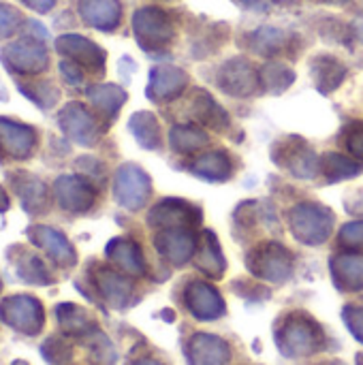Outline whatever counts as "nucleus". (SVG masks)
<instances>
[{
  "mask_svg": "<svg viewBox=\"0 0 363 365\" xmlns=\"http://www.w3.org/2000/svg\"><path fill=\"white\" fill-rule=\"evenodd\" d=\"M342 319L347 323V327L351 329V334L363 342V308L362 306H347L342 310Z\"/></svg>",
  "mask_w": 363,
  "mask_h": 365,
  "instance_id": "4c0bfd02",
  "label": "nucleus"
},
{
  "mask_svg": "<svg viewBox=\"0 0 363 365\" xmlns=\"http://www.w3.org/2000/svg\"><path fill=\"white\" fill-rule=\"evenodd\" d=\"M135 365H163V364H158V361H137Z\"/></svg>",
  "mask_w": 363,
  "mask_h": 365,
  "instance_id": "de8ad7c7",
  "label": "nucleus"
},
{
  "mask_svg": "<svg viewBox=\"0 0 363 365\" xmlns=\"http://www.w3.org/2000/svg\"><path fill=\"white\" fill-rule=\"evenodd\" d=\"M310 75L319 92L329 94L340 88V83L347 77V66L329 53H319L310 62Z\"/></svg>",
  "mask_w": 363,
  "mask_h": 365,
  "instance_id": "412c9836",
  "label": "nucleus"
},
{
  "mask_svg": "<svg viewBox=\"0 0 363 365\" xmlns=\"http://www.w3.org/2000/svg\"><path fill=\"white\" fill-rule=\"evenodd\" d=\"M332 276L336 284L344 291H362L363 289V257L349 252L332 259Z\"/></svg>",
  "mask_w": 363,
  "mask_h": 365,
  "instance_id": "bb28decb",
  "label": "nucleus"
},
{
  "mask_svg": "<svg viewBox=\"0 0 363 365\" xmlns=\"http://www.w3.org/2000/svg\"><path fill=\"white\" fill-rule=\"evenodd\" d=\"M30 237L41 248H45V252L49 257H53L58 263H62V265H73L75 263V250L71 248L66 237L62 233L53 231L51 227H34L30 231Z\"/></svg>",
  "mask_w": 363,
  "mask_h": 365,
  "instance_id": "c85d7f7f",
  "label": "nucleus"
},
{
  "mask_svg": "<svg viewBox=\"0 0 363 365\" xmlns=\"http://www.w3.org/2000/svg\"><path fill=\"white\" fill-rule=\"evenodd\" d=\"M19 90H21L32 103H36V105L43 107V109L53 107V105L58 103V96H60L58 88H56L53 83H49V81H36V83H28V86L19 83Z\"/></svg>",
  "mask_w": 363,
  "mask_h": 365,
  "instance_id": "f704fd0d",
  "label": "nucleus"
},
{
  "mask_svg": "<svg viewBox=\"0 0 363 365\" xmlns=\"http://www.w3.org/2000/svg\"><path fill=\"white\" fill-rule=\"evenodd\" d=\"M169 143H171V150L180 154H193L208 143V133L193 124H178L169 133Z\"/></svg>",
  "mask_w": 363,
  "mask_h": 365,
  "instance_id": "2f4dec72",
  "label": "nucleus"
},
{
  "mask_svg": "<svg viewBox=\"0 0 363 365\" xmlns=\"http://www.w3.org/2000/svg\"><path fill=\"white\" fill-rule=\"evenodd\" d=\"M276 342L287 357H308L323 349V329L304 312H293L282 319L276 329Z\"/></svg>",
  "mask_w": 363,
  "mask_h": 365,
  "instance_id": "f257e3e1",
  "label": "nucleus"
},
{
  "mask_svg": "<svg viewBox=\"0 0 363 365\" xmlns=\"http://www.w3.org/2000/svg\"><path fill=\"white\" fill-rule=\"evenodd\" d=\"M148 222L154 229H195L201 222V210L184 199H163L150 210Z\"/></svg>",
  "mask_w": 363,
  "mask_h": 365,
  "instance_id": "1a4fd4ad",
  "label": "nucleus"
},
{
  "mask_svg": "<svg viewBox=\"0 0 363 365\" xmlns=\"http://www.w3.org/2000/svg\"><path fill=\"white\" fill-rule=\"evenodd\" d=\"M77 169L81 173H86V178H90V180H98V182L103 180V165L98 160H94L92 156H83L77 163Z\"/></svg>",
  "mask_w": 363,
  "mask_h": 365,
  "instance_id": "a19ab883",
  "label": "nucleus"
},
{
  "mask_svg": "<svg viewBox=\"0 0 363 365\" xmlns=\"http://www.w3.org/2000/svg\"><path fill=\"white\" fill-rule=\"evenodd\" d=\"M259 75H261V86L270 92H285L295 81L293 68L287 66L285 62H276V60L263 64Z\"/></svg>",
  "mask_w": 363,
  "mask_h": 365,
  "instance_id": "473e14b6",
  "label": "nucleus"
},
{
  "mask_svg": "<svg viewBox=\"0 0 363 365\" xmlns=\"http://www.w3.org/2000/svg\"><path fill=\"white\" fill-rule=\"evenodd\" d=\"M36 135L30 126H21L6 118H0V156L24 160L32 154Z\"/></svg>",
  "mask_w": 363,
  "mask_h": 365,
  "instance_id": "a211bd4d",
  "label": "nucleus"
},
{
  "mask_svg": "<svg viewBox=\"0 0 363 365\" xmlns=\"http://www.w3.org/2000/svg\"><path fill=\"white\" fill-rule=\"evenodd\" d=\"M60 73H62V79L68 83V86H81L83 83V73H81V66L75 64L73 60H62L60 62Z\"/></svg>",
  "mask_w": 363,
  "mask_h": 365,
  "instance_id": "ea45409f",
  "label": "nucleus"
},
{
  "mask_svg": "<svg viewBox=\"0 0 363 365\" xmlns=\"http://www.w3.org/2000/svg\"><path fill=\"white\" fill-rule=\"evenodd\" d=\"M21 13L9 4H0V41L15 34L21 26Z\"/></svg>",
  "mask_w": 363,
  "mask_h": 365,
  "instance_id": "c9c22d12",
  "label": "nucleus"
},
{
  "mask_svg": "<svg viewBox=\"0 0 363 365\" xmlns=\"http://www.w3.org/2000/svg\"><path fill=\"white\" fill-rule=\"evenodd\" d=\"M186 306L199 321H216L225 314V302L220 293L203 280H195L186 287Z\"/></svg>",
  "mask_w": 363,
  "mask_h": 365,
  "instance_id": "f3484780",
  "label": "nucleus"
},
{
  "mask_svg": "<svg viewBox=\"0 0 363 365\" xmlns=\"http://www.w3.org/2000/svg\"><path fill=\"white\" fill-rule=\"evenodd\" d=\"M190 173L201 180H208V182H223V180L231 178L233 160L227 152L214 150V152H208V154L195 158L190 163Z\"/></svg>",
  "mask_w": 363,
  "mask_h": 365,
  "instance_id": "393cba45",
  "label": "nucleus"
},
{
  "mask_svg": "<svg viewBox=\"0 0 363 365\" xmlns=\"http://www.w3.org/2000/svg\"><path fill=\"white\" fill-rule=\"evenodd\" d=\"M244 41L252 53L263 58H276L282 53H293V43L297 41V36L276 26H261L248 32Z\"/></svg>",
  "mask_w": 363,
  "mask_h": 365,
  "instance_id": "ddd939ff",
  "label": "nucleus"
},
{
  "mask_svg": "<svg viewBox=\"0 0 363 365\" xmlns=\"http://www.w3.org/2000/svg\"><path fill=\"white\" fill-rule=\"evenodd\" d=\"M133 32L143 51H165L175 36L173 17L160 6H141L133 15Z\"/></svg>",
  "mask_w": 363,
  "mask_h": 365,
  "instance_id": "f03ea898",
  "label": "nucleus"
},
{
  "mask_svg": "<svg viewBox=\"0 0 363 365\" xmlns=\"http://www.w3.org/2000/svg\"><path fill=\"white\" fill-rule=\"evenodd\" d=\"M101 295L105 297V302L113 308H124L133 295V284L128 278H124L122 274L113 272V269H107V267H101L96 272V278H94Z\"/></svg>",
  "mask_w": 363,
  "mask_h": 365,
  "instance_id": "b1692460",
  "label": "nucleus"
},
{
  "mask_svg": "<svg viewBox=\"0 0 363 365\" xmlns=\"http://www.w3.org/2000/svg\"><path fill=\"white\" fill-rule=\"evenodd\" d=\"M248 269L267 282H285L293 272V255L278 242H265L248 252Z\"/></svg>",
  "mask_w": 363,
  "mask_h": 365,
  "instance_id": "20e7f679",
  "label": "nucleus"
},
{
  "mask_svg": "<svg viewBox=\"0 0 363 365\" xmlns=\"http://www.w3.org/2000/svg\"><path fill=\"white\" fill-rule=\"evenodd\" d=\"M195 265L208 274L210 278H220L227 269V261L223 257L220 244L212 231H203L201 240L197 244V255H195Z\"/></svg>",
  "mask_w": 363,
  "mask_h": 365,
  "instance_id": "a878e982",
  "label": "nucleus"
},
{
  "mask_svg": "<svg viewBox=\"0 0 363 365\" xmlns=\"http://www.w3.org/2000/svg\"><path fill=\"white\" fill-rule=\"evenodd\" d=\"M11 188L17 192L28 214H41L47 207V186L39 178L30 173H15Z\"/></svg>",
  "mask_w": 363,
  "mask_h": 365,
  "instance_id": "4be33fe9",
  "label": "nucleus"
},
{
  "mask_svg": "<svg viewBox=\"0 0 363 365\" xmlns=\"http://www.w3.org/2000/svg\"><path fill=\"white\" fill-rule=\"evenodd\" d=\"M186 357L190 365H227L229 364V346L225 340L212 334H195L188 340Z\"/></svg>",
  "mask_w": 363,
  "mask_h": 365,
  "instance_id": "6ab92c4d",
  "label": "nucleus"
},
{
  "mask_svg": "<svg viewBox=\"0 0 363 365\" xmlns=\"http://www.w3.org/2000/svg\"><path fill=\"white\" fill-rule=\"evenodd\" d=\"M28 36L30 38H39V41H45L47 38V30L41 26V24H36V21H28Z\"/></svg>",
  "mask_w": 363,
  "mask_h": 365,
  "instance_id": "37998d69",
  "label": "nucleus"
},
{
  "mask_svg": "<svg viewBox=\"0 0 363 365\" xmlns=\"http://www.w3.org/2000/svg\"><path fill=\"white\" fill-rule=\"evenodd\" d=\"M58 120L62 133L79 145H94L101 137L96 118L81 103H68L66 107H62Z\"/></svg>",
  "mask_w": 363,
  "mask_h": 365,
  "instance_id": "9b49d317",
  "label": "nucleus"
},
{
  "mask_svg": "<svg viewBox=\"0 0 363 365\" xmlns=\"http://www.w3.org/2000/svg\"><path fill=\"white\" fill-rule=\"evenodd\" d=\"M321 171L327 182H340V180L355 178L359 173V165L342 154L329 152L321 158Z\"/></svg>",
  "mask_w": 363,
  "mask_h": 365,
  "instance_id": "72a5a7b5",
  "label": "nucleus"
},
{
  "mask_svg": "<svg viewBox=\"0 0 363 365\" xmlns=\"http://www.w3.org/2000/svg\"><path fill=\"white\" fill-rule=\"evenodd\" d=\"M131 133L135 135L137 143L145 150H156L160 145V126L154 113L150 111H137L133 113L128 122Z\"/></svg>",
  "mask_w": 363,
  "mask_h": 365,
  "instance_id": "7c9ffc66",
  "label": "nucleus"
},
{
  "mask_svg": "<svg viewBox=\"0 0 363 365\" xmlns=\"http://www.w3.org/2000/svg\"><path fill=\"white\" fill-rule=\"evenodd\" d=\"M340 242L347 248H363V222H349L340 231Z\"/></svg>",
  "mask_w": 363,
  "mask_h": 365,
  "instance_id": "58836bf2",
  "label": "nucleus"
},
{
  "mask_svg": "<svg viewBox=\"0 0 363 365\" xmlns=\"http://www.w3.org/2000/svg\"><path fill=\"white\" fill-rule=\"evenodd\" d=\"M56 49L66 60H73L81 68H88L90 73H103L107 53L103 47H98L94 41L81 36V34H62L56 38Z\"/></svg>",
  "mask_w": 363,
  "mask_h": 365,
  "instance_id": "9d476101",
  "label": "nucleus"
},
{
  "mask_svg": "<svg viewBox=\"0 0 363 365\" xmlns=\"http://www.w3.org/2000/svg\"><path fill=\"white\" fill-rule=\"evenodd\" d=\"M274 163L300 180L315 178L321 171V158L315 150L300 137L282 139L274 145Z\"/></svg>",
  "mask_w": 363,
  "mask_h": 365,
  "instance_id": "39448f33",
  "label": "nucleus"
},
{
  "mask_svg": "<svg viewBox=\"0 0 363 365\" xmlns=\"http://www.w3.org/2000/svg\"><path fill=\"white\" fill-rule=\"evenodd\" d=\"M190 111H193L197 122H201L205 126H212L216 130H225L229 126L227 111L205 90H195V94L190 98Z\"/></svg>",
  "mask_w": 363,
  "mask_h": 365,
  "instance_id": "cd10ccee",
  "label": "nucleus"
},
{
  "mask_svg": "<svg viewBox=\"0 0 363 365\" xmlns=\"http://www.w3.org/2000/svg\"><path fill=\"white\" fill-rule=\"evenodd\" d=\"M86 94H88V101L92 103V107L98 113H103L105 118H116L120 107L126 101V92L120 86H113V83L92 86V88H88Z\"/></svg>",
  "mask_w": 363,
  "mask_h": 365,
  "instance_id": "c756f323",
  "label": "nucleus"
},
{
  "mask_svg": "<svg viewBox=\"0 0 363 365\" xmlns=\"http://www.w3.org/2000/svg\"><path fill=\"white\" fill-rule=\"evenodd\" d=\"M79 17L103 32H111L120 26L122 19V4L120 0H79L77 2Z\"/></svg>",
  "mask_w": 363,
  "mask_h": 365,
  "instance_id": "aec40b11",
  "label": "nucleus"
},
{
  "mask_svg": "<svg viewBox=\"0 0 363 365\" xmlns=\"http://www.w3.org/2000/svg\"><path fill=\"white\" fill-rule=\"evenodd\" d=\"M156 250L173 265H184L197 250L193 229H158L154 235Z\"/></svg>",
  "mask_w": 363,
  "mask_h": 365,
  "instance_id": "dca6fc26",
  "label": "nucleus"
},
{
  "mask_svg": "<svg viewBox=\"0 0 363 365\" xmlns=\"http://www.w3.org/2000/svg\"><path fill=\"white\" fill-rule=\"evenodd\" d=\"M317 2H323V4H334V6H344V4H349L351 0H317Z\"/></svg>",
  "mask_w": 363,
  "mask_h": 365,
  "instance_id": "49530a36",
  "label": "nucleus"
},
{
  "mask_svg": "<svg viewBox=\"0 0 363 365\" xmlns=\"http://www.w3.org/2000/svg\"><path fill=\"white\" fill-rule=\"evenodd\" d=\"M53 195L58 205L64 212H73V214L88 212L96 199L94 186L77 175H60L53 184Z\"/></svg>",
  "mask_w": 363,
  "mask_h": 365,
  "instance_id": "f8f14e48",
  "label": "nucleus"
},
{
  "mask_svg": "<svg viewBox=\"0 0 363 365\" xmlns=\"http://www.w3.org/2000/svg\"><path fill=\"white\" fill-rule=\"evenodd\" d=\"M216 83L225 94L235 98H246L261 88V75L248 58L237 56L220 64L216 73Z\"/></svg>",
  "mask_w": 363,
  "mask_h": 365,
  "instance_id": "423d86ee",
  "label": "nucleus"
},
{
  "mask_svg": "<svg viewBox=\"0 0 363 365\" xmlns=\"http://www.w3.org/2000/svg\"><path fill=\"white\" fill-rule=\"evenodd\" d=\"M276 2H280V4H291V2H295V0H276Z\"/></svg>",
  "mask_w": 363,
  "mask_h": 365,
  "instance_id": "09e8293b",
  "label": "nucleus"
},
{
  "mask_svg": "<svg viewBox=\"0 0 363 365\" xmlns=\"http://www.w3.org/2000/svg\"><path fill=\"white\" fill-rule=\"evenodd\" d=\"M188 88V75L173 64H160L150 71L148 96L154 103H167L178 98Z\"/></svg>",
  "mask_w": 363,
  "mask_h": 365,
  "instance_id": "2eb2a0df",
  "label": "nucleus"
},
{
  "mask_svg": "<svg viewBox=\"0 0 363 365\" xmlns=\"http://www.w3.org/2000/svg\"><path fill=\"white\" fill-rule=\"evenodd\" d=\"M9 210V195L4 192V188L0 186V212H6Z\"/></svg>",
  "mask_w": 363,
  "mask_h": 365,
  "instance_id": "a18cd8bd",
  "label": "nucleus"
},
{
  "mask_svg": "<svg viewBox=\"0 0 363 365\" xmlns=\"http://www.w3.org/2000/svg\"><path fill=\"white\" fill-rule=\"evenodd\" d=\"M2 62L9 71L19 75H36L43 73L49 64L47 49L39 38H21L2 49Z\"/></svg>",
  "mask_w": 363,
  "mask_h": 365,
  "instance_id": "6e6552de",
  "label": "nucleus"
},
{
  "mask_svg": "<svg viewBox=\"0 0 363 365\" xmlns=\"http://www.w3.org/2000/svg\"><path fill=\"white\" fill-rule=\"evenodd\" d=\"M334 227V214L319 203H300L289 212V229L293 237L306 246H321Z\"/></svg>",
  "mask_w": 363,
  "mask_h": 365,
  "instance_id": "7ed1b4c3",
  "label": "nucleus"
},
{
  "mask_svg": "<svg viewBox=\"0 0 363 365\" xmlns=\"http://www.w3.org/2000/svg\"><path fill=\"white\" fill-rule=\"evenodd\" d=\"M150 192H152V184H150L148 173L141 167H137L133 163H126L116 171L113 195H116V201L122 207H126L131 212H137L139 207L145 205V201L150 199Z\"/></svg>",
  "mask_w": 363,
  "mask_h": 365,
  "instance_id": "0eeeda50",
  "label": "nucleus"
},
{
  "mask_svg": "<svg viewBox=\"0 0 363 365\" xmlns=\"http://www.w3.org/2000/svg\"><path fill=\"white\" fill-rule=\"evenodd\" d=\"M107 257L128 276H143L145 274V261L141 255V248L126 237L111 240L107 246Z\"/></svg>",
  "mask_w": 363,
  "mask_h": 365,
  "instance_id": "5701e85b",
  "label": "nucleus"
},
{
  "mask_svg": "<svg viewBox=\"0 0 363 365\" xmlns=\"http://www.w3.org/2000/svg\"><path fill=\"white\" fill-rule=\"evenodd\" d=\"M344 141L349 152L363 163V122H353L347 133H344Z\"/></svg>",
  "mask_w": 363,
  "mask_h": 365,
  "instance_id": "e433bc0d",
  "label": "nucleus"
},
{
  "mask_svg": "<svg viewBox=\"0 0 363 365\" xmlns=\"http://www.w3.org/2000/svg\"><path fill=\"white\" fill-rule=\"evenodd\" d=\"M21 2H24L28 9L36 11V13H49L58 0H21Z\"/></svg>",
  "mask_w": 363,
  "mask_h": 365,
  "instance_id": "79ce46f5",
  "label": "nucleus"
},
{
  "mask_svg": "<svg viewBox=\"0 0 363 365\" xmlns=\"http://www.w3.org/2000/svg\"><path fill=\"white\" fill-rule=\"evenodd\" d=\"M0 314L4 323L24 334H36L43 327V308L36 299L19 295L11 297L0 306Z\"/></svg>",
  "mask_w": 363,
  "mask_h": 365,
  "instance_id": "4468645a",
  "label": "nucleus"
},
{
  "mask_svg": "<svg viewBox=\"0 0 363 365\" xmlns=\"http://www.w3.org/2000/svg\"><path fill=\"white\" fill-rule=\"evenodd\" d=\"M235 2L250 11H265V0H235Z\"/></svg>",
  "mask_w": 363,
  "mask_h": 365,
  "instance_id": "c03bdc74",
  "label": "nucleus"
}]
</instances>
